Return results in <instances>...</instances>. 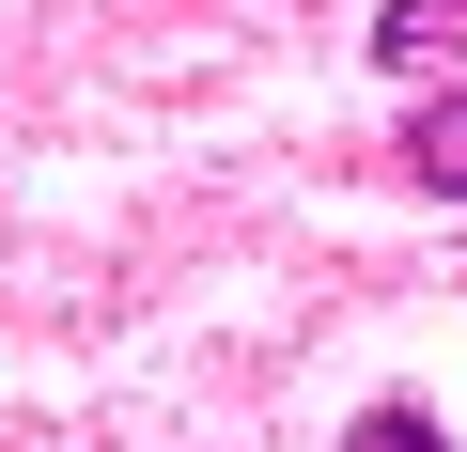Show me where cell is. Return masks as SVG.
Returning <instances> with one entry per match:
<instances>
[{
	"label": "cell",
	"mask_w": 467,
	"mask_h": 452,
	"mask_svg": "<svg viewBox=\"0 0 467 452\" xmlns=\"http://www.w3.org/2000/svg\"><path fill=\"white\" fill-rule=\"evenodd\" d=\"M451 47H467V0H374V63L420 79V63H451Z\"/></svg>",
	"instance_id": "1"
},
{
	"label": "cell",
	"mask_w": 467,
	"mask_h": 452,
	"mask_svg": "<svg viewBox=\"0 0 467 452\" xmlns=\"http://www.w3.org/2000/svg\"><path fill=\"white\" fill-rule=\"evenodd\" d=\"M405 187L467 203V94H420V125H405Z\"/></svg>",
	"instance_id": "2"
},
{
	"label": "cell",
	"mask_w": 467,
	"mask_h": 452,
	"mask_svg": "<svg viewBox=\"0 0 467 452\" xmlns=\"http://www.w3.org/2000/svg\"><path fill=\"white\" fill-rule=\"evenodd\" d=\"M343 452H451V421H436V405H358Z\"/></svg>",
	"instance_id": "3"
}]
</instances>
